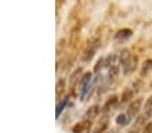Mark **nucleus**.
<instances>
[{
  "instance_id": "obj_11",
  "label": "nucleus",
  "mask_w": 152,
  "mask_h": 133,
  "mask_svg": "<svg viewBox=\"0 0 152 133\" xmlns=\"http://www.w3.org/2000/svg\"><path fill=\"white\" fill-rule=\"evenodd\" d=\"M132 30H129V28H121L118 30L117 32L115 34V41L116 42H125L128 41L129 38L132 36Z\"/></svg>"
},
{
  "instance_id": "obj_19",
  "label": "nucleus",
  "mask_w": 152,
  "mask_h": 133,
  "mask_svg": "<svg viewBox=\"0 0 152 133\" xmlns=\"http://www.w3.org/2000/svg\"><path fill=\"white\" fill-rule=\"evenodd\" d=\"M129 121H131V118L126 116V113H121V114H118V116H117V118H116L117 125H121V126L129 124Z\"/></svg>"
},
{
  "instance_id": "obj_12",
  "label": "nucleus",
  "mask_w": 152,
  "mask_h": 133,
  "mask_svg": "<svg viewBox=\"0 0 152 133\" xmlns=\"http://www.w3.org/2000/svg\"><path fill=\"white\" fill-rule=\"evenodd\" d=\"M65 92H66V81H65V78H59L57 81V85H55V96H57L58 102L62 100V96Z\"/></svg>"
},
{
  "instance_id": "obj_13",
  "label": "nucleus",
  "mask_w": 152,
  "mask_h": 133,
  "mask_svg": "<svg viewBox=\"0 0 152 133\" xmlns=\"http://www.w3.org/2000/svg\"><path fill=\"white\" fill-rule=\"evenodd\" d=\"M100 112H101L100 106H98V105H93V106H90L89 109L85 112V114H83V120H90V121H93V120L100 114Z\"/></svg>"
},
{
  "instance_id": "obj_17",
  "label": "nucleus",
  "mask_w": 152,
  "mask_h": 133,
  "mask_svg": "<svg viewBox=\"0 0 152 133\" xmlns=\"http://www.w3.org/2000/svg\"><path fill=\"white\" fill-rule=\"evenodd\" d=\"M118 73H120V67H118L117 65H115V66H112V67L108 69V75H106V77H108L109 81H113V79L118 75Z\"/></svg>"
},
{
  "instance_id": "obj_2",
  "label": "nucleus",
  "mask_w": 152,
  "mask_h": 133,
  "mask_svg": "<svg viewBox=\"0 0 152 133\" xmlns=\"http://www.w3.org/2000/svg\"><path fill=\"white\" fill-rule=\"evenodd\" d=\"M92 73H85V74L82 75V78H81V82H80V98L85 100L86 96L89 94V89L92 86H94V84H93L92 81Z\"/></svg>"
},
{
  "instance_id": "obj_14",
  "label": "nucleus",
  "mask_w": 152,
  "mask_h": 133,
  "mask_svg": "<svg viewBox=\"0 0 152 133\" xmlns=\"http://www.w3.org/2000/svg\"><path fill=\"white\" fill-rule=\"evenodd\" d=\"M152 71V59H145V61L143 62V65H141L140 67V77L141 78H145V77H148V74Z\"/></svg>"
},
{
  "instance_id": "obj_21",
  "label": "nucleus",
  "mask_w": 152,
  "mask_h": 133,
  "mask_svg": "<svg viewBox=\"0 0 152 133\" xmlns=\"http://www.w3.org/2000/svg\"><path fill=\"white\" fill-rule=\"evenodd\" d=\"M102 67H105V59L100 58L97 61V63H96V66H94V73L96 74H100V71L102 70Z\"/></svg>"
},
{
  "instance_id": "obj_10",
  "label": "nucleus",
  "mask_w": 152,
  "mask_h": 133,
  "mask_svg": "<svg viewBox=\"0 0 152 133\" xmlns=\"http://www.w3.org/2000/svg\"><path fill=\"white\" fill-rule=\"evenodd\" d=\"M117 104H118V97H117V96H110L109 98L105 101V104H104V106H102L104 114H106V113L112 112V110L115 109L116 106H117Z\"/></svg>"
},
{
  "instance_id": "obj_15",
  "label": "nucleus",
  "mask_w": 152,
  "mask_h": 133,
  "mask_svg": "<svg viewBox=\"0 0 152 133\" xmlns=\"http://www.w3.org/2000/svg\"><path fill=\"white\" fill-rule=\"evenodd\" d=\"M67 102H69V97H65V98H62L58 102L57 109H55V117H57V118L61 116V113L63 112V109H65V106L67 105Z\"/></svg>"
},
{
  "instance_id": "obj_5",
  "label": "nucleus",
  "mask_w": 152,
  "mask_h": 133,
  "mask_svg": "<svg viewBox=\"0 0 152 133\" xmlns=\"http://www.w3.org/2000/svg\"><path fill=\"white\" fill-rule=\"evenodd\" d=\"M141 106H143V98H136L133 100L128 106V110H126V116L132 120L137 116L141 110Z\"/></svg>"
},
{
  "instance_id": "obj_23",
  "label": "nucleus",
  "mask_w": 152,
  "mask_h": 133,
  "mask_svg": "<svg viewBox=\"0 0 152 133\" xmlns=\"http://www.w3.org/2000/svg\"><path fill=\"white\" fill-rule=\"evenodd\" d=\"M141 133H152V122H147V125L141 129Z\"/></svg>"
},
{
  "instance_id": "obj_24",
  "label": "nucleus",
  "mask_w": 152,
  "mask_h": 133,
  "mask_svg": "<svg viewBox=\"0 0 152 133\" xmlns=\"http://www.w3.org/2000/svg\"><path fill=\"white\" fill-rule=\"evenodd\" d=\"M128 133H139V130H135V129H133V130H131V132H128Z\"/></svg>"
},
{
  "instance_id": "obj_9",
  "label": "nucleus",
  "mask_w": 152,
  "mask_h": 133,
  "mask_svg": "<svg viewBox=\"0 0 152 133\" xmlns=\"http://www.w3.org/2000/svg\"><path fill=\"white\" fill-rule=\"evenodd\" d=\"M108 126H109V117H108V114H104L100 118V121L97 122V125L94 126L92 133H105L108 130Z\"/></svg>"
},
{
  "instance_id": "obj_22",
  "label": "nucleus",
  "mask_w": 152,
  "mask_h": 133,
  "mask_svg": "<svg viewBox=\"0 0 152 133\" xmlns=\"http://www.w3.org/2000/svg\"><path fill=\"white\" fill-rule=\"evenodd\" d=\"M65 47H66V41H65V39H61V41L58 42V44H57V55L58 57L62 54V51H63Z\"/></svg>"
},
{
  "instance_id": "obj_6",
  "label": "nucleus",
  "mask_w": 152,
  "mask_h": 133,
  "mask_svg": "<svg viewBox=\"0 0 152 133\" xmlns=\"http://www.w3.org/2000/svg\"><path fill=\"white\" fill-rule=\"evenodd\" d=\"M92 125H93V121H90V120H82V121L77 122L72 128V132L73 133H90Z\"/></svg>"
},
{
  "instance_id": "obj_7",
  "label": "nucleus",
  "mask_w": 152,
  "mask_h": 133,
  "mask_svg": "<svg viewBox=\"0 0 152 133\" xmlns=\"http://www.w3.org/2000/svg\"><path fill=\"white\" fill-rule=\"evenodd\" d=\"M82 67H77V69L74 70V71L70 74V77H69V89H70V92H74V89H75V86H77L78 84L81 82V78H82Z\"/></svg>"
},
{
  "instance_id": "obj_1",
  "label": "nucleus",
  "mask_w": 152,
  "mask_h": 133,
  "mask_svg": "<svg viewBox=\"0 0 152 133\" xmlns=\"http://www.w3.org/2000/svg\"><path fill=\"white\" fill-rule=\"evenodd\" d=\"M100 44H101V42H100L98 38H93V39H90V41L88 42V44L85 46V49H83L82 55H81V59H82L83 62H89L90 59L94 57L96 52H97Z\"/></svg>"
},
{
  "instance_id": "obj_16",
  "label": "nucleus",
  "mask_w": 152,
  "mask_h": 133,
  "mask_svg": "<svg viewBox=\"0 0 152 133\" xmlns=\"http://www.w3.org/2000/svg\"><path fill=\"white\" fill-rule=\"evenodd\" d=\"M131 55H132V52L129 51L128 49H124V50H121L120 55H118V62H120V65H121V66H123V65L125 63V62L128 61L129 58H131Z\"/></svg>"
},
{
  "instance_id": "obj_8",
  "label": "nucleus",
  "mask_w": 152,
  "mask_h": 133,
  "mask_svg": "<svg viewBox=\"0 0 152 133\" xmlns=\"http://www.w3.org/2000/svg\"><path fill=\"white\" fill-rule=\"evenodd\" d=\"M80 32H81V24H80V22H77V24H75L72 28V31H70V36H69V43L73 49H74L78 44V42H80Z\"/></svg>"
},
{
  "instance_id": "obj_4",
  "label": "nucleus",
  "mask_w": 152,
  "mask_h": 133,
  "mask_svg": "<svg viewBox=\"0 0 152 133\" xmlns=\"http://www.w3.org/2000/svg\"><path fill=\"white\" fill-rule=\"evenodd\" d=\"M139 84H140V82H136L135 85H133V86H129V87H125V89H124V92L121 93V98H120V102L121 104H126V102H132L133 101V97H135V94L136 93L139 92V89H140V87H139Z\"/></svg>"
},
{
  "instance_id": "obj_18",
  "label": "nucleus",
  "mask_w": 152,
  "mask_h": 133,
  "mask_svg": "<svg viewBox=\"0 0 152 133\" xmlns=\"http://www.w3.org/2000/svg\"><path fill=\"white\" fill-rule=\"evenodd\" d=\"M143 113L147 114L148 117L152 116V96H149L148 98H147L145 104H144V106H143Z\"/></svg>"
},
{
  "instance_id": "obj_20",
  "label": "nucleus",
  "mask_w": 152,
  "mask_h": 133,
  "mask_svg": "<svg viewBox=\"0 0 152 133\" xmlns=\"http://www.w3.org/2000/svg\"><path fill=\"white\" fill-rule=\"evenodd\" d=\"M105 59V67L106 69H109V67H112V66H115V62H116V59H118V57H116L115 54H109L106 58H104Z\"/></svg>"
},
{
  "instance_id": "obj_3",
  "label": "nucleus",
  "mask_w": 152,
  "mask_h": 133,
  "mask_svg": "<svg viewBox=\"0 0 152 133\" xmlns=\"http://www.w3.org/2000/svg\"><path fill=\"white\" fill-rule=\"evenodd\" d=\"M137 66H139V58H137V55L132 54V55H131V58H129L128 61H126L125 63L121 66V69H123V74L124 75H131L132 73L136 71Z\"/></svg>"
}]
</instances>
